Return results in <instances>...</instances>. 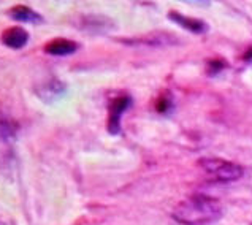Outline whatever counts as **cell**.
Wrapping results in <instances>:
<instances>
[{
  "label": "cell",
  "mask_w": 252,
  "mask_h": 225,
  "mask_svg": "<svg viewBox=\"0 0 252 225\" xmlns=\"http://www.w3.org/2000/svg\"><path fill=\"white\" fill-rule=\"evenodd\" d=\"M13 135H14V127L11 124V121L6 118H0V138L8 140Z\"/></svg>",
  "instance_id": "9c48e42d"
},
{
  "label": "cell",
  "mask_w": 252,
  "mask_h": 225,
  "mask_svg": "<svg viewBox=\"0 0 252 225\" xmlns=\"http://www.w3.org/2000/svg\"><path fill=\"white\" fill-rule=\"evenodd\" d=\"M8 14L16 21H21V23H31V24H38L43 21V18L37 11H33L32 8H29L26 5H16L8 11Z\"/></svg>",
  "instance_id": "8992f818"
},
{
  "label": "cell",
  "mask_w": 252,
  "mask_h": 225,
  "mask_svg": "<svg viewBox=\"0 0 252 225\" xmlns=\"http://www.w3.org/2000/svg\"><path fill=\"white\" fill-rule=\"evenodd\" d=\"M198 166L208 176H211L216 181H222V183L236 181L243 176V166H240L238 163L224 161V159H219V157L200 159Z\"/></svg>",
  "instance_id": "7a4b0ae2"
},
{
  "label": "cell",
  "mask_w": 252,
  "mask_h": 225,
  "mask_svg": "<svg viewBox=\"0 0 252 225\" xmlns=\"http://www.w3.org/2000/svg\"><path fill=\"white\" fill-rule=\"evenodd\" d=\"M29 33L21 27H10L2 33V43L11 49H21L27 45Z\"/></svg>",
  "instance_id": "277c9868"
},
{
  "label": "cell",
  "mask_w": 252,
  "mask_h": 225,
  "mask_svg": "<svg viewBox=\"0 0 252 225\" xmlns=\"http://www.w3.org/2000/svg\"><path fill=\"white\" fill-rule=\"evenodd\" d=\"M170 18H171V21H175V23H178L179 26H183L184 29H187V31H190V32L200 33V32L206 31V24L203 23V21L187 18V16H184V14H179L176 11H170Z\"/></svg>",
  "instance_id": "52a82bcc"
},
{
  "label": "cell",
  "mask_w": 252,
  "mask_h": 225,
  "mask_svg": "<svg viewBox=\"0 0 252 225\" xmlns=\"http://www.w3.org/2000/svg\"><path fill=\"white\" fill-rule=\"evenodd\" d=\"M128 105H130V97H127V96L118 97L110 105V116H108V130H110L111 133H118L119 132L121 114L127 110Z\"/></svg>",
  "instance_id": "3957f363"
},
{
  "label": "cell",
  "mask_w": 252,
  "mask_h": 225,
  "mask_svg": "<svg viewBox=\"0 0 252 225\" xmlns=\"http://www.w3.org/2000/svg\"><path fill=\"white\" fill-rule=\"evenodd\" d=\"M173 219L183 225H206L222 217V205L218 198L195 193L179 201L173 209Z\"/></svg>",
  "instance_id": "6da1fadb"
},
{
  "label": "cell",
  "mask_w": 252,
  "mask_h": 225,
  "mask_svg": "<svg viewBox=\"0 0 252 225\" xmlns=\"http://www.w3.org/2000/svg\"><path fill=\"white\" fill-rule=\"evenodd\" d=\"M63 86L57 81V79H53V81H49L48 84H45V89H40L38 91V96L43 98V100H48V96H61L63 92Z\"/></svg>",
  "instance_id": "ba28073f"
},
{
  "label": "cell",
  "mask_w": 252,
  "mask_h": 225,
  "mask_svg": "<svg viewBox=\"0 0 252 225\" xmlns=\"http://www.w3.org/2000/svg\"><path fill=\"white\" fill-rule=\"evenodd\" d=\"M76 49H78L76 43L71 40H67V38L51 40L45 46V51L51 56H68V54H73Z\"/></svg>",
  "instance_id": "5b68a950"
}]
</instances>
